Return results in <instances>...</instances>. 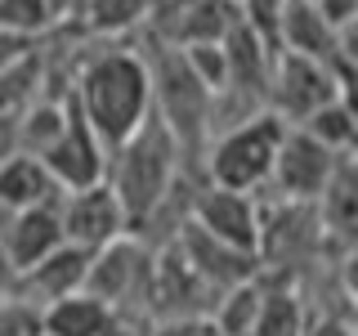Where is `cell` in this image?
I'll return each mask as SVG.
<instances>
[{
  "mask_svg": "<svg viewBox=\"0 0 358 336\" xmlns=\"http://www.w3.org/2000/svg\"><path fill=\"white\" fill-rule=\"evenodd\" d=\"M67 99L108 153L121 148L152 117V76L139 41H85Z\"/></svg>",
  "mask_w": 358,
  "mask_h": 336,
  "instance_id": "1",
  "label": "cell"
},
{
  "mask_svg": "<svg viewBox=\"0 0 358 336\" xmlns=\"http://www.w3.org/2000/svg\"><path fill=\"white\" fill-rule=\"evenodd\" d=\"M184 162L188 153L157 117H148L121 148L108 153V188L117 193L134 238H143L184 193Z\"/></svg>",
  "mask_w": 358,
  "mask_h": 336,
  "instance_id": "2",
  "label": "cell"
},
{
  "mask_svg": "<svg viewBox=\"0 0 358 336\" xmlns=\"http://www.w3.org/2000/svg\"><path fill=\"white\" fill-rule=\"evenodd\" d=\"M139 50L148 59V76H152V117L193 157L210 139V99L215 94L201 85V76L188 67L179 45H166L152 31H139Z\"/></svg>",
  "mask_w": 358,
  "mask_h": 336,
  "instance_id": "3",
  "label": "cell"
},
{
  "mask_svg": "<svg viewBox=\"0 0 358 336\" xmlns=\"http://www.w3.org/2000/svg\"><path fill=\"white\" fill-rule=\"evenodd\" d=\"M287 139V121L278 112H255L251 121L215 134L206 144V184L238 188V193H264L273 179L278 148Z\"/></svg>",
  "mask_w": 358,
  "mask_h": 336,
  "instance_id": "4",
  "label": "cell"
},
{
  "mask_svg": "<svg viewBox=\"0 0 358 336\" xmlns=\"http://www.w3.org/2000/svg\"><path fill=\"white\" fill-rule=\"evenodd\" d=\"M341 99V72L331 63H313L300 54H278L273 76L264 90V108L278 112L287 126H305L313 112Z\"/></svg>",
  "mask_w": 358,
  "mask_h": 336,
  "instance_id": "5",
  "label": "cell"
},
{
  "mask_svg": "<svg viewBox=\"0 0 358 336\" xmlns=\"http://www.w3.org/2000/svg\"><path fill=\"white\" fill-rule=\"evenodd\" d=\"M152 260H157V255L143 246V238H134V233H130V238L112 242V246H103V251H94L85 291L117 309V318L126 314V305H143V309H148Z\"/></svg>",
  "mask_w": 358,
  "mask_h": 336,
  "instance_id": "6",
  "label": "cell"
},
{
  "mask_svg": "<svg viewBox=\"0 0 358 336\" xmlns=\"http://www.w3.org/2000/svg\"><path fill=\"white\" fill-rule=\"evenodd\" d=\"M345 157H336L327 144H318L309 130L300 126H287V139L278 148V162H273V193L282 202H322L331 188L336 171H341Z\"/></svg>",
  "mask_w": 358,
  "mask_h": 336,
  "instance_id": "7",
  "label": "cell"
},
{
  "mask_svg": "<svg viewBox=\"0 0 358 336\" xmlns=\"http://www.w3.org/2000/svg\"><path fill=\"white\" fill-rule=\"evenodd\" d=\"M188 220L201 233L238 246V251L260 255V224H264V206L255 193H238V188H220V184H197Z\"/></svg>",
  "mask_w": 358,
  "mask_h": 336,
  "instance_id": "8",
  "label": "cell"
},
{
  "mask_svg": "<svg viewBox=\"0 0 358 336\" xmlns=\"http://www.w3.org/2000/svg\"><path fill=\"white\" fill-rule=\"evenodd\" d=\"M59 220H63V242L67 246H81V251H103V246L130 238V220L121 211L117 193L103 184H90L76 188V193L59 197Z\"/></svg>",
  "mask_w": 358,
  "mask_h": 336,
  "instance_id": "9",
  "label": "cell"
},
{
  "mask_svg": "<svg viewBox=\"0 0 358 336\" xmlns=\"http://www.w3.org/2000/svg\"><path fill=\"white\" fill-rule=\"evenodd\" d=\"M41 162H45V171H50V179L63 193H76V188H90V184H103L108 179V148H103V139L85 126V117L76 108H72V117H67L63 134L41 153Z\"/></svg>",
  "mask_w": 358,
  "mask_h": 336,
  "instance_id": "10",
  "label": "cell"
},
{
  "mask_svg": "<svg viewBox=\"0 0 358 336\" xmlns=\"http://www.w3.org/2000/svg\"><path fill=\"white\" fill-rule=\"evenodd\" d=\"M90 265H94V255L81 251V246H59L54 255H45V260L36 269H27V274L14 283V296L18 300H27V305H54V300H63V296H76V291H85L90 283Z\"/></svg>",
  "mask_w": 358,
  "mask_h": 336,
  "instance_id": "11",
  "label": "cell"
},
{
  "mask_svg": "<svg viewBox=\"0 0 358 336\" xmlns=\"http://www.w3.org/2000/svg\"><path fill=\"white\" fill-rule=\"evenodd\" d=\"M0 233H5V251L14 274L22 278L27 269H36L45 255H54L63 246V220H59V202L50 206H31L22 216L0 220Z\"/></svg>",
  "mask_w": 358,
  "mask_h": 336,
  "instance_id": "12",
  "label": "cell"
},
{
  "mask_svg": "<svg viewBox=\"0 0 358 336\" xmlns=\"http://www.w3.org/2000/svg\"><path fill=\"white\" fill-rule=\"evenodd\" d=\"M336 45H341V31L318 14L313 0H291L282 9V18H278V54H300V59L336 67Z\"/></svg>",
  "mask_w": 358,
  "mask_h": 336,
  "instance_id": "13",
  "label": "cell"
},
{
  "mask_svg": "<svg viewBox=\"0 0 358 336\" xmlns=\"http://www.w3.org/2000/svg\"><path fill=\"white\" fill-rule=\"evenodd\" d=\"M59 197H63V188L50 179L41 157L18 153L0 166V220L22 216V211H31V206H50V202H59Z\"/></svg>",
  "mask_w": 358,
  "mask_h": 336,
  "instance_id": "14",
  "label": "cell"
},
{
  "mask_svg": "<svg viewBox=\"0 0 358 336\" xmlns=\"http://www.w3.org/2000/svg\"><path fill=\"white\" fill-rule=\"evenodd\" d=\"M41 336H121V318L99 296L76 291L41 309Z\"/></svg>",
  "mask_w": 358,
  "mask_h": 336,
  "instance_id": "15",
  "label": "cell"
},
{
  "mask_svg": "<svg viewBox=\"0 0 358 336\" xmlns=\"http://www.w3.org/2000/svg\"><path fill=\"white\" fill-rule=\"evenodd\" d=\"M152 0H85L76 27L90 41H130L139 31H148Z\"/></svg>",
  "mask_w": 358,
  "mask_h": 336,
  "instance_id": "16",
  "label": "cell"
},
{
  "mask_svg": "<svg viewBox=\"0 0 358 336\" xmlns=\"http://www.w3.org/2000/svg\"><path fill=\"white\" fill-rule=\"evenodd\" d=\"M309 328V305L291 278H273L264 291V309L251 336H305Z\"/></svg>",
  "mask_w": 358,
  "mask_h": 336,
  "instance_id": "17",
  "label": "cell"
},
{
  "mask_svg": "<svg viewBox=\"0 0 358 336\" xmlns=\"http://www.w3.org/2000/svg\"><path fill=\"white\" fill-rule=\"evenodd\" d=\"M318 206H322L327 229H336L358 251V153L341 162V171H336L331 188H327V197H322Z\"/></svg>",
  "mask_w": 358,
  "mask_h": 336,
  "instance_id": "18",
  "label": "cell"
},
{
  "mask_svg": "<svg viewBox=\"0 0 358 336\" xmlns=\"http://www.w3.org/2000/svg\"><path fill=\"white\" fill-rule=\"evenodd\" d=\"M67 117H72V99H36V104H27L18 112V144H22V153L41 157L63 134Z\"/></svg>",
  "mask_w": 358,
  "mask_h": 336,
  "instance_id": "19",
  "label": "cell"
},
{
  "mask_svg": "<svg viewBox=\"0 0 358 336\" xmlns=\"http://www.w3.org/2000/svg\"><path fill=\"white\" fill-rule=\"evenodd\" d=\"M0 27L22 36V41H45L59 31L41 0H0Z\"/></svg>",
  "mask_w": 358,
  "mask_h": 336,
  "instance_id": "20",
  "label": "cell"
},
{
  "mask_svg": "<svg viewBox=\"0 0 358 336\" xmlns=\"http://www.w3.org/2000/svg\"><path fill=\"white\" fill-rule=\"evenodd\" d=\"M291 0H238V14L251 31H260L268 45H278V18Z\"/></svg>",
  "mask_w": 358,
  "mask_h": 336,
  "instance_id": "21",
  "label": "cell"
},
{
  "mask_svg": "<svg viewBox=\"0 0 358 336\" xmlns=\"http://www.w3.org/2000/svg\"><path fill=\"white\" fill-rule=\"evenodd\" d=\"M0 336H41V309L18 296H0Z\"/></svg>",
  "mask_w": 358,
  "mask_h": 336,
  "instance_id": "22",
  "label": "cell"
},
{
  "mask_svg": "<svg viewBox=\"0 0 358 336\" xmlns=\"http://www.w3.org/2000/svg\"><path fill=\"white\" fill-rule=\"evenodd\" d=\"M313 5H318V14L327 18L336 31L350 27V22H358V0H313Z\"/></svg>",
  "mask_w": 358,
  "mask_h": 336,
  "instance_id": "23",
  "label": "cell"
},
{
  "mask_svg": "<svg viewBox=\"0 0 358 336\" xmlns=\"http://www.w3.org/2000/svg\"><path fill=\"white\" fill-rule=\"evenodd\" d=\"M336 72H358V22L341 27V45H336Z\"/></svg>",
  "mask_w": 358,
  "mask_h": 336,
  "instance_id": "24",
  "label": "cell"
},
{
  "mask_svg": "<svg viewBox=\"0 0 358 336\" xmlns=\"http://www.w3.org/2000/svg\"><path fill=\"white\" fill-rule=\"evenodd\" d=\"M305 336H354V328L345 314H309Z\"/></svg>",
  "mask_w": 358,
  "mask_h": 336,
  "instance_id": "25",
  "label": "cell"
},
{
  "mask_svg": "<svg viewBox=\"0 0 358 336\" xmlns=\"http://www.w3.org/2000/svg\"><path fill=\"white\" fill-rule=\"evenodd\" d=\"M22 144H18V112H0V166L9 157H18Z\"/></svg>",
  "mask_w": 358,
  "mask_h": 336,
  "instance_id": "26",
  "label": "cell"
},
{
  "mask_svg": "<svg viewBox=\"0 0 358 336\" xmlns=\"http://www.w3.org/2000/svg\"><path fill=\"white\" fill-rule=\"evenodd\" d=\"M45 9H50V18H54V27H76V18H81V9H85V0H41Z\"/></svg>",
  "mask_w": 358,
  "mask_h": 336,
  "instance_id": "27",
  "label": "cell"
},
{
  "mask_svg": "<svg viewBox=\"0 0 358 336\" xmlns=\"http://www.w3.org/2000/svg\"><path fill=\"white\" fill-rule=\"evenodd\" d=\"M31 45H36V41H22V36H14V31L0 27V72H5V67H14L22 54L31 50Z\"/></svg>",
  "mask_w": 358,
  "mask_h": 336,
  "instance_id": "28",
  "label": "cell"
},
{
  "mask_svg": "<svg viewBox=\"0 0 358 336\" xmlns=\"http://www.w3.org/2000/svg\"><path fill=\"white\" fill-rule=\"evenodd\" d=\"M341 108L350 112V121L358 126V72H341Z\"/></svg>",
  "mask_w": 358,
  "mask_h": 336,
  "instance_id": "29",
  "label": "cell"
},
{
  "mask_svg": "<svg viewBox=\"0 0 358 336\" xmlns=\"http://www.w3.org/2000/svg\"><path fill=\"white\" fill-rule=\"evenodd\" d=\"M14 283H18V274H14V265H9L5 233H0V296H14Z\"/></svg>",
  "mask_w": 358,
  "mask_h": 336,
  "instance_id": "30",
  "label": "cell"
},
{
  "mask_svg": "<svg viewBox=\"0 0 358 336\" xmlns=\"http://www.w3.org/2000/svg\"><path fill=\"white\" fill-rule=\"evenodd\" d=\"M152 336H188V318L184 323H157Z\"/></svg>",
  "mask_w": 358,
  "mask_h": 336,
  "instance_id": "31",
  "label": "cell"
},
{
  "mask_svg": "<svg viewBox=\"0 0 358 336\" xmlns=\"http://www.w3.org/2000/svg\"><path fill=\"white\" fill-rule=\"evenodd\" d=\"M350 328H354V336H358V287H354V296H350Z\"/></svg>",
  "mask_w": 358,
  "mask_h": 336,
  "instance_id": "32",
  "label": "cell"
}]
</instances>
